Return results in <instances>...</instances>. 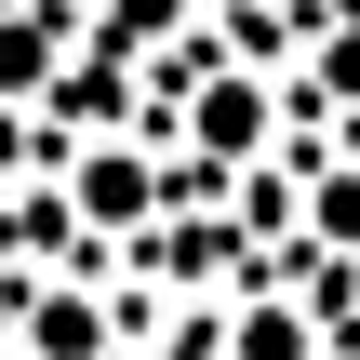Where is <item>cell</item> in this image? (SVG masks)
Segmentation results:
<instances>
[{"label": "cell", "instance_id": "obj_1", "mask_svg": "<svg viewBox=\"0 0 360 360\" xmlns=\"http://www.w3.org/2000/svg\"><path fill=\"white\" fill-rule=\"evenodd\" d=\"M80 214H107V227H134V214H147V174H134L120 147H107V160H80Z\"/></svg>", "mask_w": 360, "mask_h": 360}, {"label": "cell", "instance_id": "obj_2", "mask_svg": "<svg viewBox=\"0 0 360 360\" xmlns=\"http://www.w3.org/2000/svg\"><path fill=\"white\" fill-rule=\"evenodd\" d=\"M254 120H267L254 80H214V94H200V134H214V147H254Z\"/></svg>", "mask_w": 360, "mask_h": 360}, {"label": "cell", "instance_id": "obj_3", "mask_svg": "<svg viewBox=\"0 0 360 360\" xmlns=\"http://www.w3.org/2000/svg\"><path fill=\"white\" fill-rule=\"evenodd\" d=\"M94 347V307H40V360H80Z\"/></svg>", "mask_w": 360, "mask_h": 360}, {"label": "cell", "instance_id": "obj_4", "mask_svg": "<svg viewBox=\"0 0 360 360\" xmlns=\"http://www.w3.org/2000/svg\"><path fill=\"white\" fill-rule=\"evenodd\" d=\"M40 80V27H0V94H27Z\"/></svg>", "mask_w": 360, "mask_h": 360}, {"label": "cell", "instance_id": "obj_5", "mask_svg": "<svg viewBox=\"0 0 360 360\" xmlns=\"http://www.w3.org/2000/svg\"><path fill=\"white\" fill-rule=\"evenodd\" d=\"M334 94H360V40H334Z\"/></svg>", "mask_w": 360, "mask_h": 360}]
</instances>
